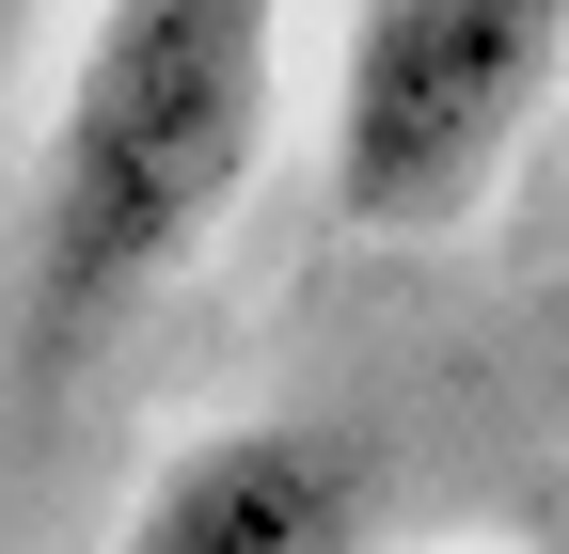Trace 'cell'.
Here are the masks:
<instances>
[{
	"label": "cell",
	"instance_id": "obj_1",
	"mask_svg": "<svg viewBox=\"0 0 569 554\" xmlns=\"http://www.w3.org/2000/svg\"><path fill=\"white\" fill-rule=\"evenodd\" d=\"M284 111V0H96L17 222V349L96 365L238 222Z\"/></svg>",
	"mask_w": 569,
	"mask_h": 554
},
{
	"label": "cell",
	"instance_id": "obj_2",
	"mask_svg": "<svg viewBox=\"0 0 569 554\" xmlns=\"http://www.w3.org/2000/svg\"><path fill=\"white\" fill-rule=\"evenodd\" d=\"M553 96H569V0H348L317 111L332 222L380 254L459 238L522 175Z\"/></svg>",
	"mask_w": 569,
	"mask_h": 554
},
{
	"label": "cell",
	"instance_id": "obj_3",
	"mask_svg": "<svg viewBox=\"0 0 569 554\" xmlns=\"http://www.w3.org/2000/svg\"><path fill=\"white\" fill-rule=\"evenodd\" d=\"M365 538H380V475L317 412H222V428H190L111 523V554H365Z\"/></svg>",
	"mask_w": 569,
	"mask_h": 554
},
{
	"label": "cell",
	"instance_id": "obj_4",
	"mask_svg": "<svg viewBox=\"0 0 569 554\" xmlns=\"http://www.w3.org/2000/svg\"><path fill=\"white\" fill-rule=\"evenodd\" d=\"M17 32H32V0H0V63H17Z\"/></svg>",
	"mask_w": 569,
	"mask_h": 554
}]
</instances>
